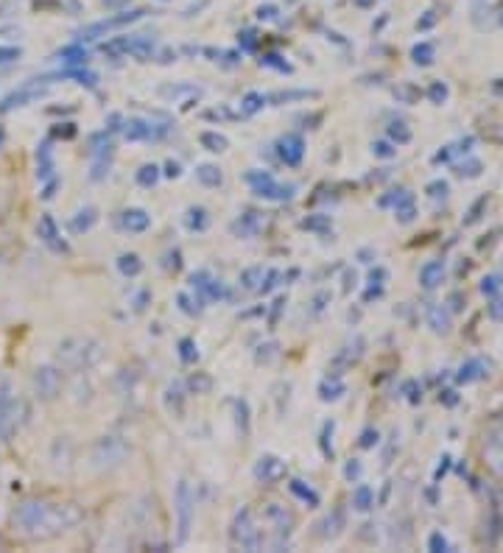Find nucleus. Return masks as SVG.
<instances>
[{
  "label": "nucleus",
  "mask_w": 503,
  "mask_h": 553,
  "mask_svg": "<svg viewBox=\"0 0 503 553\" xmlns=\"http://www.w3.org/2000/svg\"><path fill=\"white\" fill-rule=\"evenodd\" d=\"M42 95V90H37L34 84H26V87H20V93H15V95H9L6 101H3V109H12V106H26V101H31V98H39Z\"/></svg>",
  "instance_id": "a878e982"
},
{
  "label": "nucleus",
  "mask_w": 503,
  "mask_h": 553,
  "mask_svg": "<svg viewBox=\"0 0 503 553\" xmlns=\"http://www.w3.org/2000/svg\"><path fill=\"white\" fill-rule=\"evenodd\" d=\"M434 23H437V15H434V12H428V15H425V17L417 23V28H419V31H428V28L434 26Z\"/></svg>",
  "instance_id": "4d7b16f0"
},
{
  "label": "nucleus",
  "mask_w": 503,
  "mask_h": 553,
  "mask_svg": "<svg viewBox=\"0 0 503 553\" xmlns=\"http://www.w3.org/2000/svg\"><path fill=\"white\" fill-rule=\"evenodd\" d=\"M37 232H39V238H42V243H45L48 249H53V252H67V243L62 241V232H59V227H56V221H53L51 213H42V218H39V224H37Z\"/></svg>",
  "instance_id": "f8f14e48"
},
{
  "label": "nucleus",
  "mask_w": 503,
  "mask_h": 553,
  "mask_svg": "<svg viewBox=\"0 0 503 553\" xmlns=\"http://www.w3.org/2000/svg\"><path fill=\"white\" fill-rule=\"evenodd\" d=\"M235 411H238V428H241V433L246 436V433H249V405H246V400H238V402H235Z\"/></svg>",
  "instance_id": "ea45409f"
},
{
  "label": "nucleus",
  "mask_w": 503,
  "mask_h": 553,
  "mask_svg": "<svg viewBox=\"0 0 503 553\" xmlns=\"http://www.w3.org/2000/svg\"><path fill=\"white\" fill-rule=\"evenodd\" d=\"M484 375H486V364H484L481 358H473V361L461 364V369L456 372V383L467 386V383H473V380H478V377H484Z\"/></svg>",
  "instance_id": "412c9836"
},
{
  "label": "nucleus",
  "mask_w": 503,
  "mask_h": 553,
  "mask_svg": "<svg viewBox=\"0 0 503 553\" xmlns=\"http://www.w3.org/2000/svg\"><path fill=\"white\" fill-rule=\"evenodd\" d=\"M389 137L397 146H405V143H411V129L405 123H392L389 126Z\"/></svg>",
  "instance_id": "f704fd0d"
},
{
  "label": "nucleus",
  "mask_w": 503,
  "mask_h": 553,
  "mask_svg": "<svg viewBox=\"0 0 503 553\" xmlns=\"http://www.w3.org/2000/svg\"><path fill=\"white\" fill-rule=\"evenodd\" d=\"M165 405H168V411L176 413V417H182V386H179V383L168 386V391H165Z\"/></svg>",
  "instance_id": "473e14b6"
},
{
  "label": "nucleus",
  "mask_w": 503,
  "mask_h": 553,
  "mask_svg": "<svg viewBox=\"0 0 503 553\" xmlns=\"http://www.w3.org/2000/svg\"><path fill=\"white\" fill-rule=\"evenodd\" d=\"M20 48H15V45H0V64H12V62H17L20 59Z\"/></svg>",
  "instance_id": "37998d69"
},
{
  "label": "nucleus",
  "mask_w": 503,
  "mask_h": 553,
  "mask_svg": "<svg viewBox=\"0 0 503 553\" xmlns=\"http://www.w3.org/2000/svg\"><path fill=\"white\" fill-rule=\"evenodd\" d=\"M82 523L76 503H51L45 498H26L12 512V528L23 539H53Z\"/></svg>",
  "instance_id": "f257e3e1"
},
{
  "label": "nucleus",
  "mask_w": 503,
  "mask_h": 553,
  "mask_svg": "<svg viewBox=\"0 0 503 553\" xmlns=\"http://www.w3.org/2000/svg\"><path fill=\"white\" fill-rule=\"evenodd\" d=\"M53 171H56V162H53V146H51V140H45V143L37 149V176H39V182L53 179Z\"/></svg>",
  "instance_id": "dca6fc26"
},
{
  "label": "nucleus",
  "mask_w": 503,
  "mask_h": 553,
  "mask_svg": "<svg viewBox=\"0 0 503 553\" xmlns=\"http://www.w3.org/2000/svg\"><path fill=\"white\" fill-rule=\"evenodd\" d=\"M143 15V9H134V12H120V15H115V17H107V20H101V23H93V26H87V28H82L79 31V39H98V37H107V34H112V31H118V28H123V26H131V23H137Z\"/></svg>",
  "instance_id": "0eeeda50"
},
{
  "label": "nucleus",
  "mask_w": 503,
  "mask_h": 553,
  "mask_svg": "<svg viewBox=\"0 0 503 553\" xmlns=\"http://www.w3.org/2000/svg\"><path fill=\"white\" fill-rule=\"evenodd\" d=\"M500 276H484V283H481V291L486 294V297H495L497 291H500Z\"/></svg>",
  "instance_id": "a18cd8bd"
},
{
  "label": "nucleus",
  "mask_w": 503,
  "mask_h": 553,
  "mask_svg": "<svg viewBox=\"0 0 503 553\" xmlns=\"http://www.w3.org/2000/svg\"><path fill=\"white\" fill-rule=\"evenodd\" d=\"M104 6H120V3H129V0H101Z\"/></svg>",
  "instance_id": "e2e57ef3"
},
{
  "label": "nucleus",
  "mask_w": 503,
  "mask_h": 553,
  "mask_svg": "<svg viewBox=\"0 0 503 553\" xmlns=\"http://www.w3.org/2000/svg\"><path fill=\"white\" fill-rule=\"evenodd\" d=\"M62 391V372L56 366H37L34 372V394L42 402H51Z\"/></svg>",
  "instance_id": "1a4fd4ad"
},
{
  "label": "nucleus",
  "mask_w": 503,
  "mask_h": 553,
  "mask_svg": "<svg viewBox=\"0 0 503 553\" xmlns=\"http://www.w3.org/2000/svg\"><path fill=\"white\" fill-rule=\"evenodd\" d=\"M478 174H481V162L473 160V157L456 165V176H467V179H473V176H478Z\"/></svg>",
  "instance_id": "c9c22d12"
},
{
  "label": "nucleus",
  "mask_w": 503,
  "mask_h": 553,
  "mask_svg": "<svg viewBox=\"0 0 503 553\" xmlns=\"http://www.w3.org/2000/svg\"><path fill=\"white\" fill-rule=\"evenodd\" d=\"M450 157H453V146H445V149H442V151L434 157V162H448Z\"/></svg>",
  "instance_id": "bf43d9fd"
},
{
  "label": "nucleus",
  "mask_w": 503,
  "mask_h": 553,
  "mask_svg": "<svg viewBox=\"0 0 503 553\" xmlns=\"http://www.w3.org/2000/svg\"><path fill=\"white\" fill-rule=\"evenodd\" d=\"M263 104H266L263 93H246L244 101H241V112H244V115H255V112L263 109Z\"/></svg>",
  "instance_id": "72a5a7b5"
},
{
  "label": "nucleus",
  "mask_w": 503,
  "mask_h": 553,
  "mask_svg": "<svg viewBox=\"0 0 503 553\" xmlns=\"http://www.w3.org/2000/svg\"><path fill=\"white\" fill-rule=\"evenodd\" d=\"M302 227L305 229H330V221L327 218H305Z\"/></svg>",
  "instance_id": "8fccbe9b"
},
{
  "label": "nucleus",
  "mask_w": 503,
  "mask_h": 553,
  "mask_svg": "<svg viewBox=\"0 0 503 553\" xmlns=\"http://www.w3.org/2000/svg\"><path fill=\"white\" fill-rule=\"evenodd\" d=\"M263 265H255V268H246L244 274H241V283H244V288H249V291H255V288H260L263 285Z\"/></svg>",
  "instance_id": "2f4dec72"
},
{
  "label": "nucleus",
  "mask_w": 503,
  "mask_h": 553,
  "mask_svg": "<svg viewBox=\"0 0 503 553\" xmlns=\"http://www.w3.org/2000/svg\"><path fill=\"white\" fill-rule=\"evenodd\" d=\"M500 23H503V17H500Z\"/></svg>",
  "instance_id": "338daca9"
},
{
  "label": "nucleus",
  "mask_w": 503,
  "mask_h": 553,
  "mask_svg": "<svg viewBox=\"0 0 503 553\" xmlns=\"http://www.w3.org/2000/svg\"><path fill=\"white\" fill-rule=\"evenodd\" d=\"M199 143L207 149V151H212V154H221V151H227V146H230V140L224 134H219V131H201L199 134Z\"/></svg>",
  "instance_id": "b1692460"
},
{
  "label": "nucleus",
  "mask_w": 503,
  "mask_h": 553,
  "mask_svg": "<svg viewBox=\"0 0 503 553\" xmlns=\"http://www.w3.org/2000/svg\"><path fill=\"white\" fill-rule=\"evenodd\" d=\"M352 506H355L358 512H369V509L375 506V492H372V487H367V483H358L355 492H352Z\"/></svg>",
  "instance_id": "393cba45"
},
{
  "label": "nucleus",
  "mask_w": 503,
  "mask_h": 553,
  "mask_svg": "<svg viewBox=\"0 0 503 553\" xmlns=\"http://www.w3.org/2000/svg\"><path fill=\"white\" fill-rule=\"evenodd\" d=\"M285 475V464L277 458V456H260L257 467H255V478L263 480V483H274Z\"/></svg>",
  "instance_id": "ddd939ff"
},
{
  "label": "nucleus",
  "mask_w": 503,
  "mask_h": 553,
  "mask_svg": "<svg viewBox=\"0 0 503 553\" xmlns=\"http://www.w3.org/2000/svg\"><path fill=\"white\" fill-rule=\"evenodd\" d=\"M308 95H316V93H308V90H300V93H280V95H274V101H291V98H308Z\"/></svg>",
  "instance_id": "864d4df0"
},
{
  "label": "nucleus",
  "mask_w": 503,
  "mask_h": 553,
  "mask_svg": "<svg viewBox=\"0 0 503 553\" xmlns=\"http://www.w3.org/2000/svg\"><path fill=\"white\" fill-rule=\"evenodd\" d=\"M268 517L274 520V534H277V545L282 542V536H289L291 534V528H294V517L289 514V512H285L282 506H277V503H271L268 506Z\"/></svg>",
  "instance_id": "a211bd4d"
},
{
  "label": "nucleus",
  "mask_w": 503,
  "mask_h": 553,
  "mask_svg": "<svg viewBox=\"0 0 503 553\" xmlns=\"http://www.w3.org/2000/svg\"><path fill=\"white\" fill-rule=\"evenodd\" d=\"M375 444H378V431H364L361 447H375Z\"/></svg>",
  "instance_id": "6e6d98bb"
},
{
  "label": "nucleus",
  "mask_w": 503,
  "mask_h": 553,
  "mask_svg": "<svg viewBox=\"0 0 503 553\" xmlns=\"http://www.w3.org/2000/svg\"><path fill=\"white\" fill-rule=\"evenodd\" d=\"M179 358H182L185 364H193V361L199 358V353H196V344H193L190 338H182V341H179Z\"/></svg>",
  "instance_id": "58836bf2"
},
{
  "label": "nucleus",
  "mask_w": 503,
  "mask_h": 553,
  "mask_svg": "<svg viewBox=\"0 0 503 553\" xmlns=\"http://www.w3.org/2000/svg\"><path fill=\"white\" fill-rule=\"evenodd\" d=\"M277 154H280V160L289 165V168H297L302 162V157H305V140H302L297 131L282 134L280 140H277Z\"/></svg>",
  "instance_id": "9d476101"
},
{
  "label": "nucleus",
  "mask_w": 503,
  "mask_h": 553,
  "mask_svg": "<svg viewBox=\"0 0 503 553\" xmlns=\"http://www.w3.org/2000/svg\"><path fill=\"white\" fill-rule=\"evenodd\" d=\"M241 45H244L246 50H255V45H257V39H255V31H244V34H241Z\"/></svg>",
  "instance_id": "5fc2aeb1"
},
{
  "label": "nucleus",
  "mask_w": 503,
  "mask_h": 553,
  "mask_svg": "<svg viewBox=\"0 0 503 553\" xmlns=\"http://www.w3.org/2000/svg\"><path fill=\"white\" fill-rule=\"evenodd\" d=\"M188 386H190V391H196V394H204V391H210V386H212V380L207 377V375H193L190 380H188Z\"/></svg>",
  "instance_id": "79ce46f5"
},
{
  "label": "nucleus",
  "mask_w": 503,
  "mask_h": 553,
  "mask_svg": "<svg viewBox=\"0 0 503 553\" xmlns=\"http://www.w3.org/2000/svg\"><path fill=\"white\" fill-rule=\"evenodd\" d=\"M246 182L257 198H268V201H289L297 193V185H282L268 171H249Z\"/></svg>",
  "instance_id": "7ed1b4c3"
},
{
  "label": "nucleus",
  "mask_w": 503,
  "mask_h": 553,
  "mask_svg": "<svg viewBox=\"0 0 503 553\" xmlns=\"http://www.w3.org/2000/svg\"><path fill=\"white\" fill-rule=\"evenodd\" d=\"M0 547H3V539H0Z\"/></svg>",
  "instance_id": "69168bd1"
},
{
  "label": "nucleus",
  "mask_w": 503,
  "mask_h": 553,
  "mask_svg": "<svg viewBox=\"0 0 503 553\" xmlns=\"http://www.w3.org/2000/svg\"><path fill=\"white\" fill-rule=\"evenodd\" d=\"M56 59H59L64 67H84V64L90 62V53H87V48H82L79 42H73V45L62 48V50L56 53Z\"/></svg>",
  "instance_id": "6ab92c4d"
},
{
  "label": "nucleus",
  "mask_w": 503,
  "mask_h": 553,
  "mask_svg": "<svg viewBox=\"0 0 503 553\" xmlns=\"http://www.w3.org/2000/svg\"><path fill=\"white\" fill-rule=\"evenodd\" d=\"M230 539L232 545L238 547H246V550H257L263 545L260 539V531H257V523L252 517V509H238L235 517H232V525H230Z\"/></svg>",
  "instance_id": "20e7f679"
},
{
  "label": "nucleus",
  "mask_w": 503,
  "mask_h": 553,
  "mask_svg": "<svg viewBox=\"0 0 503 553\" xmlns=\"http://www.w3.org/2000/svg\"><path fill=\"white\" fill-rule=\"evenodd\" d=\"M257 17H260V20H274V17H277V6H260V9H257Z\"/></svg>",
  "instance_id": "13d9d810"
},
{
  "label": "nucleus",
  "mask_w": 503,
  "mask_h": 553,
  "mask_svg": "<svg viewBox=\"0 0 503 553\" xmlns=\"http://www.w3.org/2000/svg\"><path fill=\"white\" fill-rule=\"evenodd\" d=\"M450 545H448V539L439 534V531H434L428 536V550H434V553H442V550H448Z\"/></svg>",
  "instance_id": "c03bdc74"
},
{
  "label": "nucleus",
  "mask_w": 503,
  "mask_h": 553,
  "mask_svg": "<svg viewBox=\"0 0 503 553\" xmlns=\"http://www.w3.org/2000/svg\"><path fill=\"white\" fill-rule=\"evenodd\" d=\"M489 316H492L495 321H503V299H500V297L492 299V305H489Z\"/></svg>",
  "instance_id": "603ef678"
},
{
  "label": "nucleus",
  "mask_w": 503,
  "mask_h": 553,
  "mask_svg": "<svg viewBox=\"0 0 503 553\" xmlns=\"http://www.w3.org/2000/svg\"><path fill=\"white\" fill-rule=\"evenodd\" d=\"M448 95H450V90H448L445 82H434V84H430V90H428V98L434 101V104H445Z\"/></svg>",
  "instance_id": "4c0bfd02"
},
{
  "label": "nucleus",
  "mask_w": 503,
  "mask_h": 553,
  "mask_svg": "<svg viewBox=\"0 0 503 553\" xmlns=\"http://www.w3.org/2000/svg\"><path fill=\"white\" fill-rule=\"evenodd\" d=\"M291 492H294V495H297L302 503H308L311 509H313V506H319V495H316L311 487H305V480H291Z\"/></svg>",
  "instance_id": "c85d7f7f"
},
{
  "label": "nucleus",
  "mask_w": 503,
  "mask_h": 553,
  "mask_svg": "<svg viewBox=\"0 0 503 553\" xmlns=\"http://www.w3.org/2000/svg\"><path fill=\"white\" fill-rule=\"evenodd\" d=\"M260 64L274 67V71H280V73H291V64H289V62H282V56H277V53H266V56L260 59Z\"/></svg>",
  "instance_id": "e433bc0d"
},
{
  "label": "nucleus",
  "mask_w": 503,
  "mask_h": 553,
  "mask_svg": "<svg viewBox=\"0 0 503 553\" xmlns=\"http://www.w3.org/2000/svg\"><path fill=\"white\" fill-rule=\"evenodd\" d=\"M428 324L434 327V332H448L450 330V310L445 308V305H434L428 310Z\"/></svg>",
  "instance_id": "4be33fe9"
},
{
  "label": "nucleus",
  "mask_w": 503,
  "mask_h": 553,
  "mask_svg": "<svg viewBox=\"0 0 503 553\" xmlns=\"http://www.w3.org/2000/svg\"><path fill=\"white\" fill-rule=\"evenodd\" d=\"M118 271H120L123 276H137V274L143 271V263H140V257H137V254L126 252V254H120V257H118Z\"/></svg>",
  "instance_id": "cd10ccee"
},
{
  "label": "nucleus",
  "mask_w": 503,
  "mask_h": 553,
  "mask_svg": "<svg viewBox=\"0 0 503 553\" xmlns=\"http://www.w3.org/2000/svg\"><path fill=\"white\" fill-rule=\"evenodd\" d=\"M126 456H129V447H126L123 439H118V436H104V439L95 442L90 458H93V467H98V469H112V467H120V464L126 461Z\"/></svg>",
  "instance_id": "423d86ee"
},
{
  "label": "nucleus",
  "mask_w": 503,
  "mask_h": 553,
  "mask_svg": "<svg viewBox=\"0 0 503 553\" xmlns=\"http://www.w3.org/2000/svg\"><path fill=\"white\" fill-rule=\"evenodd\" d=\"M185 224H188V229H190V232H204V229H207V224H210V218H207V210H204V207H190V210H188V216H185Z\"/></svg>",
  "instance_id": "bb28decb"
},
{
  "label": "nucleus",
  "mask_w": 503,
  "mask_h": 553,
  "mask_svg": "<svg viewBox=\"0 0 503 553\" xmlns=\"http://www.w3.org/2000/svg\"><path fill=\"white\" fill-rule=\"evenodd\" d=\"M179 174H182V168H179V165H176V162H168V165H165V176H171V179H176V176H179Z\"/></svg>",
  "instance_id": "052dcab7"
},
{
  "label": "nucleus",
  "mask_w": 503,
  "mask_h": 553,
  "mask_svg": "<svg viewBox=\"0 0 503 553\" xmlns=\"http://www.w3.org/2000/svg\"><path fill=\"white\" fill-rule=\"evenodd\" d=\"M190 285L199 291V297H204V299H210V302H215V299L224 297V283L215 280V276L207 274V271H196V274L190 276Z\"/></svg>",
  "instance_id": "9b49d317"
},
{
  "label": "nucleus",
  "mask_w": 503,
  "mask_h": 553,
  "mask_svg": "<svg viewBox=\"0 0 503 553\" xmlns=\"http://www.w3.org/2000/svg\"><path fill=\"white\" fill-rule=\"evenodd\" d=\"M101 358H104L101 341H95L90 335H70V338H64L59 344V353H56L59 366H64L70 372H87Z\"/></svg>",
  "instance_id": "f03ea898"
},
{
  "label": "nucleus",
  "mask_w": 503,
  "mask_h": 553,
  "mask_svg": "<svg viewBox=\"0 0 503 553\" xmlns=\"http://www.w3.org/2000/svg\"><path fill=\"white\" fill-rule=\"evenodd\" d=\"M428 196L430 198H445L448 196V182H442V179L439 182H430L428 185Z\"/></svg>",
  "instance_id": "49530a36"
},
{
  "label": "nucleus",
  "mask_w": 503,
  "mask_h": 553,
  "mask_svg": "<svg viewBox=\"0 0 503 553\" xmlns=\"http://www.w3.org/2000/svg\"><path fill=\"white\" fill-rule=\"evenodd\" d=\"M23 422V402L17 397L0 400V444H6Z\"/></svg>",
  "instance_id": "6e6552de"
},
{
  "label": "nucleus",
  "mask_w": 503,
  "mask_h": 553,
  "mask_svg": "<svg viewBox=\"0 0 503 553\" xmlns=\"http://www.w3.org/2000/svg\"><path fill=\"white\" fill-rule=\"evenodd\" d=\"M448 467H450V456H442V464H439V469H437V478H442V475L448 472Z\"/></svg>",
  "instance_id": "680f3d73"
},
{
  "label": "nucleus",
  "mask_w": 503,
  "mask_h": 553,
  "mask_svg": "<svg viewBox=\"0 0 503 553\" xmlns=\"http://www.w3.org/2000/svg\"><path fill=\"white\" fill-rule=\"evenodd\" d=\"M137 185L140 187H154L157 185V179H160V168L157 165H143L140 171H137Z\"/></svg>",
  "instance_id": "7c9ffc66"
},
{
  "label": "nucleus",
  "mask_w": 503,
  "mask_h": 553,
  "mask_svg": "<svg viewBox=\"0 0 503 553\" xmlns=\"http://www.w3.org/2000/svg\"><path fill=\"white\" fill-rule=\"evenodd\" d=\"M442 276H445V263L442 260H430V263H425L419 268V285L430 291V288H437L442 283Z\"/></svg>",
  "instance_id": "f3484780"
},
{
  "label": "nucleus",
  "mask_w": 503,
  "mask_h": 553,
  "mask_svg": "<svg viewBox=\"0 0 503 553\" xmlns=\"http://www.w3.org/2000/svg\"><path fill=\"white\" fill-rule=\"evenodd\" d=\"M344 475H347L349 480H358V478H361V464H358V461L352 458V461L344 467Z\"/></svg>",
  "instance_id": "3c124183"
},
{
  "label": "nucleus",
  "mask_w": 503,
  "mask_h": 553,
  "mask_svg": "<svg viewBox=\"0 0 503 553\" xmlns=\"http://www.w3.org/2000/svg\"><path fill=\"white\" fill-rule=\"evenodd\" d=\"M344 394V386L341 383H322L319 386V397L327 402V400H338Z\"/></svg>",
  "instance_id": "a19ab883"
},
{
  "label": "nucleus",
  "mask_w": 503,
  "mask_h": 553,
  "mask_svg": "<svg viewBox=\"0 0 503 553\" xmlns=\"http://www.w3.org/2000/svg\"><path fill=\"white\" fill-rule=\"evenodd\" d=\"M123 134H126V140H154V137H157V129H154V123L146 120V118H129V120L123 123Z\"/></svg>",
  "instance_id": "4468645a"
},
{
  "label": "nucleus",
  "mask_w": 503,
  "mask_h": 553,
  "mask_svg": "<svg viewBox=\"0 0 503 553\" xmlns=\"http://www.w3.org/2000/svg\"><path fill=\"white\" fill-rule=\"evenodd\" d=\"M95 221H98L95 207H84V210H79L73 218H70V232H76V235L90 232V229L95 227Z\"/></svg>",
  "instance_id": "aec40b11"
},
{
  "label": "nucleus",
  "mask_w": 503,
  "mask_h": 553,
  "mask_svg": "<svg viewBox=\"0 0 503 553\" xmlns=\"http://www.w3.org/2000/svg\"><path fill=\"white\" fill-rule=\"evenodd\" d=\"M372 154L375 157H383V160H392L397 154V149H392L389 143H372Z\"/></svg>",
  "instance_id": "de8ad7c7"
},
{
  "label": "nucleus",
  "mask_w": 503,
  "mask_h": 553,
  "mask_svg": "<svg viewBox=\"0 0 503 553\" xmlns=\"http://www.w3.org/2000/svg\"><path fill=\"white\" fill-rule=\"evenodd\" d=\"M358 6H369V3H375V0H355Z\"/></svg>",
  "instance_id": "0e129e2a"
},
{
  "label": "nucleus",
  "mask_w": 503,
  "mask_h": 553,
  "mask_svg": "<svg viewBox=\"0 0 503 553\" xmlns=\"http://www.w3.org/2000/svg\"><path fill=\"white\" fill-rule=\"evenodd\" d=\"M330 436H333V422H327V425H324V433H322V453H324L327 458H333V444H327Z\"/></svg>",
  "instance_id": "09e8293b"
},
{
  "label": "nucleus",
  "mask_w": 503,
  "mask_h": 553,
  "mask_svg": "<svg viewBox=\"0 0 503 553\" xmlns=\"http://www.w3.org/2000/svg\"><path fill=\"white\" fill-rule=\"evenodd\" d=\"M120 227H123L126 232L140 235V232H146V229L152 227V216H149L146 210H140V207H131V210H123V213H120Z\"/></svg>",
  "instance_id": "2eb2a0df"
},
{
  "label": "nucleus",
  "mask_w": 503,
  "mask_h": 553,
  "mask_svg": "<svg viewBox=\"0 0 503 553\" xmlns=\"http://www.w3.org/2000/svg\"><path fill=\"white\" fill-rule=\"evenodd\" d=\"M434 56H437V48L430 45V42H419V45H414V50H411V59L417 62V64H430L434 62Z\"/></svg>",
  "instance_id": "c756f323"
},
{
  "label": "nucleus",
  "mask_w": 503,
  "mask_h": 553,
  "mask_svg": "<svg viewBox=\"0 0 503 553\" xmlns=\"http://www.w3.org/2000/svg\"><path fill=\"white\" fill-rule=\"evenodd\" d=\"M196 179H199L204 187H219V185L224 182V174H221V168H219V165H210V162H204V165H199V168H196Z\"/></svg>",
  "instance_id": "5701e85b"
},
{
  "label": "nucleus",
  "mask_w": 503,
  "mask_h": 553,
  "mask_svg": "<svg viewBox=\"0 0 503 553\" xmlns=\"http://www.w3.org/2000/svg\"><path fill=\"white\" fill-rule=\"evenodd\" d=\"M193 489L190 483L182 478L176 483V495H174V506H176V542L185 545L188 542V534H190V523H193Z\"/></svg>",
  "instance_id": "39448f33"
}]
</instances>
